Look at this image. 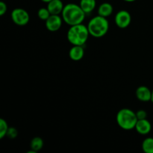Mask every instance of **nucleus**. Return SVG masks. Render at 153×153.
<instances>
[{
  "label": "nucleus",
  "instance_id": "20",
  "mask_svg": "<svg viewBox=\"0 0 153 153\" xmlns=\"http://www.w3.org/2000/svg\"><path fill=\"white\" fill-rule=\"evenodd\" d=\"M7 10V4H6V3L4 1H3V0H1L0 1V16H3L6 13Z\"/></svg>",
  "mask_w": 153,
  "mask_h": 153
},
{
  "label": "nucleus",
  "instance_id": "1",
  "mask_svg": "<svg viewBox=\"0 0 153 153\" xmlns=\"http://www.w3.org/2000/svg\"><path fill=\"white\" fill-rule=\"evenodd\" d=\"M85 16L86 13L84 12L80 5L75 3L66 4L61 13L63 20L70 26L82 23L85 20Z\"/></svg>",
  "mask_w": 153,
  "mask_h": 153
},
{
  "label": "nucleus",
  "instance_id": "2",
  "mask_svg": "<svg viewBox=\"0 0 153 153\" xmlns=\"http://www.w3.org/2000/svg\"><path fill=\"white\" fill-rule=\"evenodd\" d=\"M90 35L88 26L82 23L72 25L67 31V40L73 46H84Z\"/></svg>",
  "mask_w": 153,
  "mask_h": 153
},
{
  "label": "nucleus",
  "instance_id": "16",
  "mask_svg": "<svg viewBox=\"0 0 153 153\" xmlns=\"http://www.w3.org/2000/svg\"><path fill=\"white\" fill-rule=\"evenodd\" d=\"M8 128L9 127L7 122L4 119H0V138L2 139L3 137H5Z\"/></svg>",
  "mask_w": 153,
  "mask_h": 153
},
{
  "label": "nucleus",
  "instance_id": "3",
  "mask_svg": "<svg viewBox=\"0 0 153 153\" xmlns=\"http://www.w3.org/2000/svg\"><path fill=\"white\" fill-rule=\"evenodd\" d=\"M90 35L94 37H102L105 35L109 29V22L107 18L98 16L92 18L88 25Z\"/></svg>",
  "mask_w": 153,
  "mask_h": 153
},
{
  "label": "nucleus",
  "instance_id": "21",
  "mask_svg": "<svg viewBox=\"0 0 153 153\" xmlns=\"http://www.w3.org/2000/svg\"><path fill=\"white\" fill-rule=\"evenodd\" d=\"M124 1H127V2H132V1H136V0H124Z\"/></svg>",
  "mask_w": 153,
  "mask_h": 153
},
{
  "label": "nucleus",
  "instance_id": "14",
  "mask_svg": "<svg viewBox=\"0 0 153 153\" xmlns=\"http://www.w3.org/2000/svg\"><path fill=\"white\" fill-rule=\"evenodd\" d=\"M30 147L31 150L34 151L35 152H37L42 149L43 147V140L41 137H35L31 140L30 143Z\"/></svg>",
  "mask_w": 153,
  "mask_h": 153
},
{
  "label": "nucleus",
  "instance_id": "4",
  "mask_svg": "<svg viewBox=\"0 0 153 153\" xmlns=\"http://www.w3.org/2000/svg\"><path fill=\"white\" fill-rule=\"evenodd\" d=\"M117 123L121 128L124 130H131L135 128L137 119L135 112L128 108H123L117 114Z\"/></svg>",
  "mask_w": 153,
  "mask_h": 153
},
{
  "label": "nucleus",
  "instance_id": "15",
  "mask_svg": "<svg viewBox=\"0 0 153 153\" xmlns=\"http://www.w3.org/2000/svg\"><path fill=\"white\" fill-rule=\"evenodd\" d=\"M142 149L146 153H153V137H147L142 143Z\"/></svg>",
  "mask_w": 153,
  "mask_h": 153
},
{
  "label": "nucleus",
  "instance_id": "9",
  "mask_svg": "<svg viewBox=\"0 0 153 153\" xmlns=\"http://www.w3.org/2000/svg\"><path fill=\"white\" fill-rule=\"evenodd\" d=\"M134 128L140 134L145 135V134H148L151 131L152 125L147 119L138 120Z\"/></svg>",
  "mask_w": 153,
  "mask_h": 153
},
{
  "label": "nucleus",
  "instance_id": "17",
  "mask_svg": "<svg viewBox=\"0 0 153 153\" xmlns=\"http://www.w3.org/2000/svg\"><path fill=\"white\" fill-rule=\"evenodd\" d=\"M50 15L52 14L48 10L47 7H41V8L39 9L38 12H37V16L41 20L46 21L50 16Z\"/></svg>",
  "mask_w": 153,
  "mask_h": 153
},
{
  "label": "nucleus",
  "instance_id": "11",
  "mask_svg": "<svg viewBox=\"0 0 153 153\" xmlns=\"http://www.w3.org/2000/svg\"><path fill=\"white\" fill-rule=\"evenodd\" d=\"M85 55V49L82 46H73L69 52L70 59L75 61H79L83 58Z\"/></svg>",
  "mask_w": 153,
  "mask_h": 153
},
{
  "label": "nucleus",
  "instance_id": "12",
  "mask_svg": "<svg viewBox=\"0 0 153 153\" xmlns=\"http://www.w3.org/2000/svg\"><path fill=\"white\" fill-rule=\"evenodd\" d=\"M79 5L84 10V12L86 13V15L90 14L95 9L97 1L96 0H81Z\"/></svg>",
  "mask_w": 153,
  "mask_h": 153
},
{
  "label": "nucleus",
  "instance_id": "8",
  "mask_svg": "<svg viewBox=\"0 0 153 153\" xmlns=\"http://www.w3.org/2000/svg\"><path fill=\"white\" fill-rule=\"evenodd\" d=\"M136 97L137 100L140 101L146 102L151 101L152 98V91H150L148 87L146 86H140L136 90Z\"/></svg>",
  "mask_w": 153,
  "mask_h": 153
},
{
  "label": "nucleus",
  "instance_id": "22",
  "mask_svg": "<svg viewBox=\"0 0 153 153\" xmlns=\"http://www.w3.org/2000/svg\"><path fill=\"white\" fill-rule=\"evenodd\" d=\"M41 1H43V2L48 3V2H49V1H52V0H41Z\"/></svg>",
  "mask_w": 153,
  "mask_h": 153
},
{
  "label": "nucleus",
  "instance_id": "18",
  "mask_svg": "<svg viewBox=\"0 0 153 153\" xmlns=\"http://www.w3.org/2000/svg\"><path fill=\"white\" fill-rule=\"evenodd\" d=\"M18 131L14 127H9L8 131H7L6 136L8 137L10 139H14L17 137Z\"/></svg>",
  "mask_w": 153,
  "mask_h": 153
},
{
  "label": "nucleus",
  "instance_id": "10",
  "mask_svg": "<svg viewBox=\"0 0 153 153\" xmlns=\"http://www.w3.org/2000/svg\"><path fill=\"white\" fill-rule=\"evenodd\" d=\"M48 10L51 14L60 15L64 10V5L61 0H52L47 3Z\"/></svg>",
  "mask_w": 153,
  "mask_h": 153
},
{
  "label": "nucleus",
  "instance_id": "5",
  "mask_svg": "<svg viewBox=\"0 0 153 153\" xmlns=\"http://www.w3.org/2000/svg\"><path fill=\"white\" fill-rule=\"evenodd\" d=\"M11 19L16 25L23 26L27 25L30 20L28 11L23 8H15L11 12Z\"/></svg>",
  "mask_w": 153,
  "mask_h": 153
},
{
  "label": "nucleus",
  "instance_id": "7",
  "mask_svg": "<svg viewBox=\"0 0 153 153\" xmlns=\"http://www.w3.org/2000/svg\"><path fill=\"white\" fill-rule=\"evenodd\" d=\"M63 19L59 15H50L49 18L45 21L46 28L50 31H57L61 28L62 25Z\"/></svg>",
  "mask_w": 153,
  "mask_h": 153
},
{
  "label": "nucleus",
  "instance_id": "23",
  "mask_svg": "<svg viewBox=\"0 0 153 153\" xmlns=\"http://www.w3.org/2000/svg\"><path fill=\"white\" fill-rule=\"evenodd\" d=\"M151 102L153 103V91H152V98H151Z\"/></svg>",
  "mask_w": 153,
  "mask_h": 153
},
{
  "label": "nucleus",
  "instance_id": "13",
  "mask_svg": "<svg viewBox=\"0 0 153 153\" xmlns=\"http://www.w3.org/2000/svg\"><path fill=\"white\" fill-rule=\"evenodd\" d=\"M113 6L108 2H104L100 4L98 8V15L103 17H108L113 13Z\"/></svg>",
  "mask_w": 153,
  "mask_h": 153
},
{
  "label": "nucleus",
  "instance_id": "6",
  "mask_svg": "<svg viewBox=\"0 0 153 153\" xmlns=\"http://www.w3.org/2000/svg\"><path fill=\"white\" fill-rule=\"evenodd\" d=\"M131 22V16L129 12L126 10H120L115 16V23L120 28H126Z\"/></svg>",
  "mask_w": 153,
  "mask_h": 153
},
{
  "label": "nucleus",
  "instance_id": "19",
  "mask_svg": "<svg viewBox=\"0 0 153 153\" xmlns=\"http://www.w3.org/2000/svg\"><path fill=\"white\" fill-rule=\"evenodd\" d=\"M136 115H137V117L138 120L146 119V117H147V113H146V111L143 110V109L137 111L136 112Z\"/></svg>",
  "mask_w": 153,
  "mask_h": 153
}]
</instances>
